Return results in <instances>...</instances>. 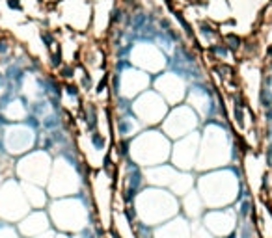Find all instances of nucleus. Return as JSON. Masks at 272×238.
<instances>
[{"mask_svg":"<svg viewBox=\"0 0 272 238\" xmlns=\"http://www.w3.org/2000/svg\"><path fill=\"white\" fill-rule=\"evenodd\" d=\"M77 238H80V237H77Z\"/></svg>","mask_w":272,"mask_h":238,"instance_id":"12","label":"nucleus"},{"mask_svg":"<svg viewBox=\"0 0 272 238\" xmlns=\"http://www.w3.org/2000/svg\"><path fill=\"white\" fill-rule=\"evenodd\" d=\"M196 192H190L189 196L185 197V201H183V210H185V214L189 218H198L201 214V201H199L198 196H194Z\"/></svg>","mask_w":272,"mask_h":238,"instance_id":"8","label":"nucleus"},{"mask_svg":"<svg viewBox=\"0 0 272 238\" xmlns=\"http://www.w3.org/2000/svg\"><path fill=\"white\" fill-rule=\"evenodd\" d=\"M0 238H17V231L8 225H0Z\"/></svg>","mask_w":272,"mask_h":238,"instance_id":"10","label":"nucleus"},{"mask_svg":"<svg viewBox=\"0 0 272 238\" xmlns=\"http://www.w3.org/2000/svg\"><path fill=\"white\" fill-rule=\"evenodd\" d=\"M28 201L24 199L21 192H13V184H6L0 192V218L6 221H15L24 218L28 212Z\"/></svg>","mask_w":272,"mask_h":238,"instance_id":"4","label":"nucleus"},{"mask_svg":"<svg viewBox=\"0 0 272 238\" xmlns=\"http://www.w3.org/2000/svg\"><path fill=\"white\" fill-rule=\"evenodd\" d=\"M136 212H138V220H142L144 225L155 227V225L164 223V220H170L177 214V201L168 192H155L151 196H147V192H144L138 197Z\"/></svg>","mask_w":272,"mask_h":238,"instance_id":"1","label":"nucleus"},{"mask_svg":"<svg viewBox=\"0 0 272 238\" xmlns=\"http://www.w3.org/2000/svg\"><path fill=\"white\" fill-rule=\"evenodd\" d=\"M253 218H255V231L261 238H272V208L265 203H259L253 207Z\"/></svg>","mask_w":272,"mask_h":238,"instance_id":"7","label":"nucleus"},{"mask_svg":"<svg viewBox=\"0 0 272 238\" xmlns=\"http://www.w3.org/2000/svg\"><path fill=\"white\" fill-rule=\"evenodd\" d=\"M19 231L24 237H39L41 233L49 231V218L45 212H32V214L22 218V221L19 223Z\"/></svg>","mask_w":272,"mask_h":238,"instance_id":"6","label":"nucleus"},{"mask_svg":"<svg viewBox=\"0 0 272 238\" xmlns=\"http://www.w3.org/2000/svg\"><path fill=\"white\" fill-rule=\"evenodd\" d=\"M54 238H69V237H67V235H56Z\"/></svg>","mask_w":272,"mask_h":238,"instance_id":"11","label":"nucleus"},{"mask_svg":"<svg viewBox=\"0 0 272 238\" xmlns=\"http://www.w3.org/2000/svg\"><path fill=\"white\" fill-rule=\"evenodd\" d=\"M54 227L63 233H80L90 221V212L78 201H56L49 208Z\"/></svg>","mask_w":272,"mask_h":238,"instance_id":"2","label":"nucleus"},{"mask_svg":"<svg viewBox=\"0 0 272 238\" xmlns=\"http://www.w3.org/2000/svg\"><path fill=\"white\" fill-rule=\"evenodd\" d=\"M24 197H26L28 205H32V207H43L45 201H47V197H45V194H43L41 190H38V188H34V186H26Z\"/></svg>","mask_w":272,"mask_h":238,"instance_id":"9","label":"nucleus"},{"mask_svg":"<svg viewBox=\"0 0 272 238\" xmlns=\"http://www.w3.org/2000/svg\"><path fill=\"white\" fill-rule=\"evenodd\" d=\"M153 238H192V229L183 218H174L153 231Z\"/></svg>","mask_w":272,"mask_h":238,"instance_id":"5","label":"nucleus"},{"mask_svg":"<svg viewBox=\"0 0 272 238\" xmlns=\"http://www.w3.org/2000/svg\"><path fill=\"white\" fill-rule=\"evenodd\" d=\"M203 227L209 233L211 237L218 238H228L230 235H233V231L237 227V214L235 210L226 208V210H209L203 216Z\"/></svg>","mask_w":272,"mask_h":238,"instance_id":"3","label":"nucleus"}]
</instances>
